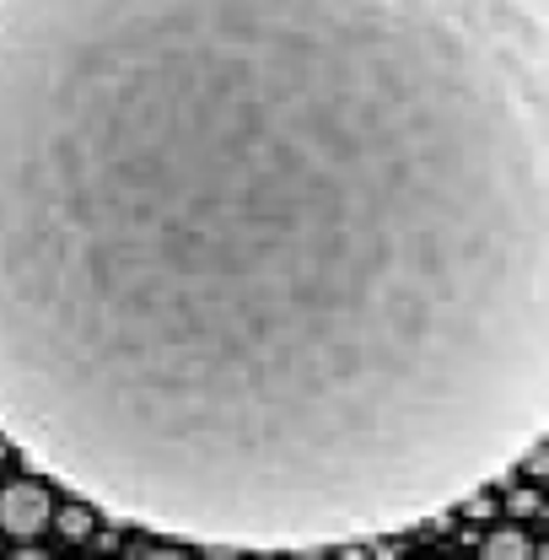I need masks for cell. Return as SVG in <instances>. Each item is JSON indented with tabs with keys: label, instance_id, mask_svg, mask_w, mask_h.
<instances>
[{
	"label": "cell",
	"instance_id": "1",
	"mask_svg": "<svg viewBox=\"0 0 549 560\" xmlns=\"http://www.w3.org/2000/svg\"><path fill=\"white\" fill-rule=\"evenodd\" d=\"M549 431V0H0V436L114 523L335 550Z\"/></svg>",
	"mask_w": 549,
	"mask_h": 560
},
{
	"label": "cell",
	"instance_id": "2",
	"mask_svg": "<svg viewBox=\"0 0 549 560\" xmlns=\"http://www.w3.org/2000/svg\"><path fill=\"white\" fill-rule=\"evenodd\" d=\"M49 512H55V501H49V490L44 486L16 480V486L0 490V528L16 534V539H33V534L49 523Z\"/></svg>",
	"mask_w": 549,
	"mask_h": 560
},
{
	"label": "cell",
	"instance_id": "3",
	"mask_svg": "<svg viewBox=\"0 0 549 560\" xmlns=\"http://www.w3.org/2000/svg\"><path fill=\"white\" fill-rule=\"evenodd\" d=\"M480 550H484V560H528V539L517 528H495Z\"/></svg>",
	"mask_w": 549,
	"mask_h": 560
},
{
	"label": "cell",
	"instance_id": "4",
	"mask_svg": "<svg viewBox=\"0 0 549 560\" xmlns=\"http://www.w3.org/2000/svg\"><path fill=\"white\" fill-rule=\"evenodd\" d=\"M49 517L60 523L66 539H86V534H92V512H86V506H66V512H49Z\"/></svg>",
	"mask_w": 549,
	"mask_h": 560
}]
</instances>
